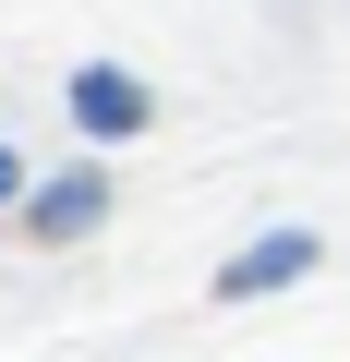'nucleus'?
Listing matches in <instances>:
<instances>
[{
	"mask_svg": "<svg viewBox=\"0 0 350 362\" xmlns=\"http://www.w3.org/2000/svg\"><path fill=\"white\" fill-rule=\"evenodd\" d=\"M73 121L85 133H145V85L133 73H73Z\"/></svg>",
	"mask_w": 350,
	"mask_h": 362,
	"instance_id": "obj_1",
	"label": "nucleus"
},
{
	"mask_svg": "<svg viewBox=\"0 0 350 362\" xmlns=\"http://www.w3.org/2000/svg\"><path fill=\"white\" fill-rule=\"evenodd\" d=\"M302 266H314V242H302V230H278V242H254V254L230 266V302H254V290H278V278H302Z\"/></svg>",
	"mask_w": 350,
	"mask_h": 362,
	"instance_id": "obj_2",
	"label": "nucleus"
},
{
	"mask_svg": "<svg viewBox=\"0 0 350 362\" xmlns=\"http://www.w3.org/2000/svg\"><path fill=\"white\" fill-rule=\"evenodd\" d=\"M97 206H109L97 181H49V194H37V242H73V230H85Z\"/></svg>",
	"mask_w": 350,
	"mask_h": 362,
	"instance_id": "obj_3",
	"label": "nucleus"
},
{
	"mask_svg": "<svg viewBox=\"0 0 350 362\" xmlns=\"http://www.w3.org/2000/svg\"><path fill=\"white\" fill-rule=\"evenodd\" d=\"M0 206H13V145H0Z\"/></svg>",
	"mask_w": 350,
	"mask_h": 362,
	"instance_id": "obj_4",
	"label": "nucleus"
}]
</instances>
